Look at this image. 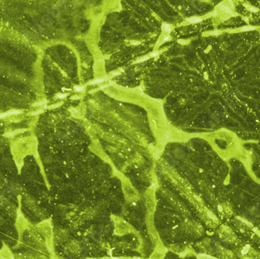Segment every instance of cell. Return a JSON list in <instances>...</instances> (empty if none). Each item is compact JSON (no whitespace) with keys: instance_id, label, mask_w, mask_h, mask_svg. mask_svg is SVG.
Returning <instances> with one entry per match:
<instances>
[{"instance_id":"6","label":"cell","mask_w":260,"mask_h":259,"mask_svg":"<svg viewBox=\"0 0 260 259\" xmlns=\"http://www.w3.org/2000/svg\"><path fill=\"white\" fill-rule=\"evenodd\" d=\"M149 57H146V58H141V59H139V60H138L136 62H139V61H145V60H146L147 58H148Z\"/></svg>"},{"instance_id":"4","label":"cell","mask_w":260,"mask_h":259,"mask_svg":"<svg viewBox=\"0 0 260 259\" xmlns=\"http://www.w3.org/2000/svg\"><path fill=\"white\" fill-rule=\"evenodd\" d=\"M178 43H179V44H181V45H185L187 44V41L186 40H178Z\"/></svg>"},{"instance_id":"1","label":"cell","mask_w":260,"mask_h":259,"mask_svg":"<svg viewBox=\"0 0 260 259\" xmlns=\"http://www.w3.org/2000/svg\"><path fill=\"white\" fill-rule=\"evenodd\" d=\"M189 22L191 23H198V22H200V21L202 20V19L200 17H191L188 19Z\"/></svg>"},{"instance_id":"5","label":"cell","mask_w":260,"mask_h":259,"mask_svg":"<svg viewBox=\"0 0 260 259\" xmlns=\"http://www.w3.org/2000/svg\"><path fill=\"white\" fill-rule=\"evenodd\" d=\"M158 55H159L158 52H154V53H152V54L150 55V57H155V56H157Z\"/></svg>"},{"instance_id":"3","label":"cell","mask_w":260,"mask_h":259,"mask_svg":"<svg viewBox=\"0 0 260 259\" xmlns=\"http://www.w3.org/2000/svg\"><path fill=\"white\" fill-rule=\"evenodd\" d=\"M221 9H222V10H224V12L232 14V12H231V10L230 9V8H229V7H227V6H223V7H221Z\"/></svg>"},{"instance_id":"7","label":"cell","mask_w":260,"mask_h":259,"mask_svg":"<svg viewBox=\"0 0 260 259\" xmlns=\"http://www.w3.org/2000/svg\"><path fill=\"white\" fill-rule=\"evenodd\" d=\"M169 38H170V37H165V39H164V40H169Z\"/></svg>"},{"instance_id":"2","label":"cell","mask_w":260,"mask_h":259,"mask_svg":"<svg viewBox=\"0 0 260 259\" xmlns=\"http://www.w3.org/2000/svg\"><path fill=\"white\" fill-rule=\"evenodd\" d=\"M162 29L165 31V32H170L171 30V26L169 25V24H163V26H162Z\"/></svg>"}]
</instances>
